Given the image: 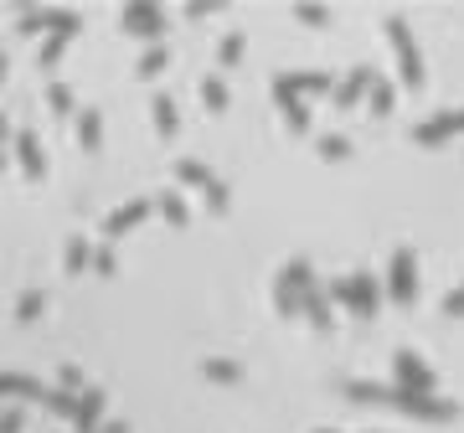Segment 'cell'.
Wrapping results in <instances>:
<instances>
[{"mask_svg":"<svg viewBox=\"0 0 464 433\" xmlns=\"http://www.w3.org/2000/svg\"><path fill=\"white\" fill-rule=\"evenodd\" d=\"M331 294H336V300L351 309L356 320H371V315H377V300H382V294H377V278H371L367 269H356V274L336 278V284H331Z\"/></svg>","mask_w":464,"mask_h":433,"instance_id":"cell-1","label":"cell"},{"mask_svg":"<svg viewBox=\"0 0 464 433\" xmlns=\"http://www.w3.org/2000/svg\"><path fill=\"white\" fill-rule=\"evenodd\" d=\"M387 36H392V52H398V72L407 88H418L423 83V52H418V36L407 31V21H402L398 11L387 16Z\"/></svg>","mask_w":464,"mask_h":433,"instance_id":"cell-2","label":"cell"},{"mask_svg":"<svg viewBox=\"0 0 464 433\" xmlns=\"http://www.w3.org/2000/svg\"><path fill=\"white\" fill-rule=\"evenodd\" d=\"M309 284H315V269H309V258H289L274 278V305L278 315H294L300 309V294H305Z\"/></svg>","mask_w":464,"mask_h":433,"instance_id":"cell-3","label":"cell"},{"mask_svg":"<svg viewBox=\"0 0 464 433\" xmlns=\"http://www.w3.org/2000/svg\"><path fill=\"white\" fill-rule=\"evenodd\" d=\"M305 88H331L336 93V78L320 72V67H278L274 72V98L278 103H294Z\"/></svg>","mask_w":464,"mask_h":433,"instance_id":"cell-4","label":"cell"},{"mask_svg":"<svg viewBox=\"0 0 464 433\" xmlns=\"http://www.w3.org/2000/svg\"><path fill=\"white\" fill-rule=\"evenodd\" d=\"M387 289H392V300H402V305H413V294H418V263H413V247H407V243L392 247V263H387Z\"/></svg>","mask_w":464,"mask_h":433,"instance_id":"cell-5","label":"cell"},{"mask_svg":"<svg viewBox=\"0 0 464 433\" xmlns=\"http://www.w3.org/2000/svg\"><path fill=\"white\" fill-rule=\"evenodd\" d=\"M392 371H398V387H407V392H433V367L413 346H398V351H392Z\"/></svg>","mask_w":464,"mask_h":433,"instance_id":"cell-6","label":"cell"},{"mask_svg":"<svg viewBox=\"0 0 464 433\" xmlns=\"http://www.w3.org/2000/svg\"><path fill=\"white\" fill-rule=\"evenodd\" d=\"M460 129H464V109H438V114H429L423 124H413V140L433 145V140H444V134H460Z\"/></svg>","mask_w":464,"mask_h":433,"instance_id":"cell-7","label":"cell"},{"mask_svg":"<svg viewBox=\"0 0 464 433\" xmlns=\"http://www.w3.org/2000/svg\"><path fill=\"white\" fill-rule=\"evenodd\" d=\"M150 207H155V201H145V196H129V201H119L114 212L103 216V238H119L124 227H134V222L150 212Z\"/></svg>","mask_w":464,"mask_h":433,"instance_id":"cell-8","label":"cell"},{"mask_svg":"<svg viewBox=\"0 0 464 433\" xmlns=\"http://www.w3.org/2000/svg\"><path fill=\"white\" fill-rule=\"evenodd\" d=\"M16 160L27 165V176H42V171H47V150H42V140H36V129H31V124L16 129Z\"/></svg>","mask_w":464,"mask_h":433,"instance_id":"cell-9","label":"cell"},{"mask_svg":"<svg viewBox=\"0 0 464 433\" xmlns=\"http://www.w3.org/2000/svg\"><path fill=\"white\" fill-rule=\"evenodd\" d=\"M371 83H377V67H371V62H356V67L336 83V103H356L361 93H371Z\"/></svg>","mask_w":464,"mask_h":433,"instance_id":"cell-10","label":"cell"},{"mask_svg":"<svg viewBox=\"0 0 464 433\" xmlns=\"http://www.w3.org/2000/svg\"><path fill=\"white\" fill-rule=\"evenodd\" d=\"M72 429H78V433H98V429H103V387H88V392L78 398Z\"/></svg>","mask_w":464,"mask_h":433,"instance_id":"cell-11","label":"cell"},{"mask_svg":"<svg viewBox=\"0 0 464 433\" xmlns=\"http://www.w3.org/2000/svg\"><path fill=\"white\" fill-rule=\"evenodd\" d=\"M124 27L145 31V36H160L165 16H160V5H150V0H129V5H124Z\"/></svg>","mask_w":464,"mask_h":433,"instance_id":"cell-12","label":"cell"},{"mask_svg":"<svg viewBox=\"0 0 464 433\" xmlns=\"http://www.w3.org/2000/svg\"><path fill=\"white\" fill-rule=\"evenodd\" d=\"M300 309L315 320V330H331V284H309L300 294Z\"/></svg>","mask_w":464,"mask_h":433,"instance_id":"cell-13","label":"cell"},{"mask_svg":"<svg viewBox=\"0 0 464 433\" xmlns=\"http://www.w3.org/2000/svg\"><path fill=\"white\" fill-rule=\"evenodd\" d=\"M340 392H346V398H356V402H392V392H398V387H387V382H361V376H346V382H340Z\"/></svg>","mask_w":464,"mask_h":433,"instance_id":"cell-14","label":"cell"},{"mask_svg":"<svg viewBox=\"0 0 464 433\" xmlns=\"http://www.w3.org/2000/svg\"><path fill=\"white\" fill-rule=\"evenodd\" d=\"M150 109H155V129H160V134H176V129H181V114H176V98H171V93L160 88L150 98Z\"/></svg>","mask_w":464,"mask_h":433,"instance_id":"cell-15","label":"cell"},{"mask_svg":"<svg viewBox=\"0 0 464 433\" xmlns=\"http://www.w3.org/2000/svg\"><path fill=\"white\" fill-rule=\"evenodd\" d=\"M0 387H5L11 398H36V402H42V392H47L31 371H5V376H0Z\"/></svg>","mask_w":464,"mask_h":433,"instance_id":"cell-16","label":"cell"},{"mask_svg":"<svg viewBox=\"0 0 464 433\" xmlns=\"http://www.w3.org/2000/svg\"><path fill=\"white\" fill-rule=\"evenodd\" d=\"M176 176H181V181H191V186H202V191H212V186H217V176L202 165V160H196V155H181V160H176Z\"/></svg>","mask_w":464,"mask_h":433,"instance_id":"cell-17","label":"cell"},{"mask_svg":"<svg viewBox=\"0 0 464 433\" xmlns=\"http://www.w3.org/2000/svg\"><path fill=\"white\" fill-rule=\"evenodd\" d=\"M93 253H98V247H93L88 238H83V232H72V238H67V253H62V263H67V274H83V263H88Z\"/></svg>","mask_w":464,"mask_h":433,"instance_id":"cell-18","label":"cell"},{"mask_svg":"<svg viewBox=\"0 0 464 433\" xmlns=\"http://www.w3.org/2000/svg\"><path fill=\"white\" fill-rule=\"evenodd\" d=\"M155 212L165 216V222H176V227H181V222H186V196L176 191V186H165V191L155 196Z\"/></svg>","mask_w":464,"mask_h":433,"instance_id":"cell-19","label":"cell"},{"mask_svg":"<svg viewBox=\"0 0 464 433\" xmlns=\"http://www.w3.org/2000/svg\"><path fill=\"white\" fill-rule=\"evenodd\" d=\"M98 109H78V140L88 145V150H98V140H103V129H98Z\"/></svg>","mask_w":464,"mask_h":433,"instance_id":"cell-20","label":"cell"},{"mask_svg":"<svg viewBox=\"0 0 464 433\" xmlns=\"http://www.w3.org/2000/svg\"><path fill=\"white\" fill-rule=\"evenodd\" d=\"M57 382H62V392H72V398H83V392H88V376H83V367H78V361H62V367H57Z\"/></svg>","mask_w":464,"mask_h":433,"instance_id":"cell-21","label":"cell"},{"mask_svg":"<svg viewBox=\"0 0 464 433\" xmlns=\"http://www.w3.org/2000/svg\"><path fill=\"white\" fill-rule=\"evenodd\" d=\"M202 98H207L212 109H227V83H222V72H202Z\"/></svg>","mask_w":464,"mask_h":433,"instance_id":"cell-22","label":"cell"},{"mask_svg":"<svg viewBox=\"0 0 464 433\" xmlns=\"http://www.w3.org/2000/svg\"><path fill=\"white\" fill-rule=\"evenodd\" d=\"M367 103H371V114H392V83H387L382 72H377V83H371Z\"/></svg>","mask_w":464,"mask_h":433,"instance_id":"cell-23","label":"cell"},{"mask_svg":"<svg viewBox=\"0 0 464 433\" xmlns=\"http://www.w3.org/2000/svg\"><path fill=\"white\" fill-rule=\"evenodd\" d=\"M202 371H207V376H217V382H232V376H238V361H232V356H207V361H202Z\"/></svg>","mask_w":464,"mask_h":433,"instance_id":"cell-24","label":"cell"},{"mask_svg":"<svg viewBox=\"0 0 464 433\" xmlns=\"http://www.w3.org/2000/svg\"><path fill=\"white\" fill-rule=\"evenodd\" d=\"M217 57H222V62H238V57H243V31H227V36L217 42Z\"/></svg>","mask_w":464,"mask_h":433,"instance_id":"cell-25","label":"cell"},{"mask_svg":"<svg viewBox=\"0 0 464 433\" xmlns=\"http://www.w3.org/2000/svg\"><path fill=\"white\" fill-rule=\"evenodd\" d=\"M165 57H171V47H165V42L145 47V52H140V72H155V67H165Z\"/></svg>","mask_w":464,"mask_h":433,"instance_id":"cell-26","label":"cell"},{"mask_svg":"<svg viewBox=\"0 0 464 433\" xmlns=\"http://www.w3.org/2000/svg\"><path fill=\"white\" fill-rule=\"evenodd\" d=\"M47 31L67 36V31H78V16H72V11H47Z\"/></svg>","mask_w":464,"mask_h":433,"instance_id":"cell-27","label":"cell"},{"mask_svg":"<svg viewBox=\"0 0 464 433\" xmlns=\"http://www.w3.org/2000/svg\"><path fill=\"white\" fill-rule=\"evenodd\" d=\"M62 42H67V36L47 31V36H42V47H36V57H42V62H57V57H62Z\"/></svg>","mask_w":464,"mask_h":433,"instance_id":"cell-28","label":"cell"},{"mask_svg":"<svg viewBox=\"0 0 464 433\" xmlns=\"http://www.w3.org/2000/svg\"><path fill=\"white\" fill-rule=\"evenodd\" d=\"M284 119H289V129H309V109H305V98L284 103Z\"/></svg>","mask_w":464,"mask_h":433,"instance_id":"cell-29","label":"cell"},{"mask_svg":"<svg viewBox=\"0 0 464 433\" xmlns=\"http://www.w3.org/2000/svg\"><path fill=\"white\" fill-rule=\"evenodd\" d=\"M47 98H52V109H62V114L72 109V88L67 83H47Z\"/></svg>","mask_w":464,"mask_h":433,"instance_id":"cell-30","label":"cell"},{"mask_svg":"<svg viewBox=\"0 0 464 433\" xmlns=\"http://www.w3.org/2000/svg\"><path fill=\"white\" fill-rule=\"evenodd\" d=\"M320 150L340 160V155H351V140H346V134H320Z\"/></svg>","mask_w":464,"mask_h":433,"instance_id":"cell-31","label":"cell"},{"mask_svg":"<svg viewBox=\"0 0 464 433\" xmlns=\"http://www.w3.org/2000/svg\"><path fill=\"white\" fill-rule=\"evenodd\" d=\"M42 300H47L42 289H27V294H21V305H16V315H21V320H31V315L42 309Z\"/></svg>","mask_w":464,"mask_h":433,"instance_id":"cell-32","label":"cell"},{"mask_svg":"<svg viewBox=\"0 0 464 433\" xmlns=\"http://www.w3.org/2000/svg\"><path fill=\"white\" fill-rule=\"evenodd\" d=\"M294 16L309 21V27H320V21H325V5H294Z\"/></svg>","mask_w":464,"mask_h":433,"instance_id":"cell-33","label":"cell"},{"mask_svg":"<svg viewBox=\"0 0 464 433\" xmlns=\"http://www.w3.org/2000/svg\"><path fill=\"white\" fill-rule=\"evenodd\" d=\"M93 263H98V274H114V247H98Z\"/></svg>","mask_w":464,"mask_h":433,"instance_id":"cell-34","label":"cell"},{"mask_svg":"<svg viewBox=\"0 0 464 433\" xmlns=\"http://www.w3.org/2000/svg\"><path fill=\"white\" fill-rule=\"evenodd\" d=\"M0 429H5V433H21V407H5V418H0Z\"/></svg>","mask_w":464,"mask_h":433,"instance_id":"cell-35","label":"cell"},{"mask_svg":"<svg viewBox=\"0 0 464 433\" xmlns=\"http://www.w3.org/2000/svg\"><path fill=\"white\" fill-rule=\"evenodd\" d=\"M444 309H449V315H460V309H464V284L449 294V300H444Z\"/></svg>","mask_w":464,"mask_h":433,"instance_id":"cell-36","label":"cell"},{"mask_svg":"<svg viewBox=\"0 0 464 433\" xmlns=\"http://www.w3.org/2000/svg\"><path fill=\"white\" fill-rule=\"evenodd\" d=\"M98 433H129V423H103Z\"/></svg>","mask_w":464,"mask_h":433,"instance_id":"cell-37","label":"cell"},{"mask_svg":"<svg viewBox=\"0 0 464 433\" xmlns=\"http://www.w3.org/2000/svg\"><path fill=\"white\" fill-rule=\"evenodd\" d=\"M315 433H340V429H315Z\"/></svg>","mask_w":464,"mask_h":433,"instance_id":"cell-38","label":"cell"}]
</instances>
